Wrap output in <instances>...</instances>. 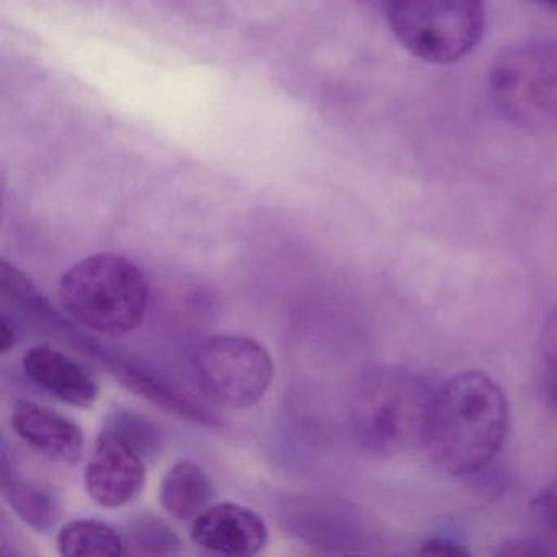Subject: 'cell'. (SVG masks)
<instances>
[{"label":"cell","mask_w":557,"mask_h":557,"mask_svg":"<svg viewBox=\"0 0 557 557\" xmlns=\"http://www.w3.org/2000/svg\"><path fill=\"white\" fill-rule=\"evenodd\" d=\"M507 429L502 387L482 371H461L436 387L422 446L443 472L461 478L491 465Z\"/></svg>","instance_id":"1"},{"label":"cell","mask_w":557,"mask_h":557,"mask_svg":"<svg viewBox=\"0 0 557 557\" xmlns=\"http://www.w3.org/2000/svg\"><path fill=\"white\" fill-rule=\"evenodd\" d=\"M435 389L409 368H371L351 393L350 425L358 446L377 458L422 446Z\"/></svg>","instance_id":"2"},{"label":"cell","mask_w":557,"mask_h":557,"mask_svg":"<svg viewBox=\"0 0 557 557\" xmlns=\"http://www.w3.org/2000/svg\"><path fill=\"white\" fill-rule=\"evenodd\" d=\"M151 299L148 276L128 257L102 252L74 263L60 283L61 308L77 324L119 337L145 321Z\"/></svg>","instance_id":"3"},{"label":"cell","mask_w":557,"mask_h":557,"mask_svg":"<svg viewBox=\"0 0 557 557\" xmlns=\"http://www.w3.org/2000/svg\"><path fill=\"white\" fill-rule=\"evenodd\" d=\"M0 282H2L0 285H2L5 298L12 305L17 306L25 315H28L37 327L44 329L48 334H53L54 337L67 342L76 347V350L86 354L87 357L99 361L128 389L146 397L156 406H161L162 409L177 413V416L185 417L200 425H208L213 420V412L201 406L190 394L178 389L174 384H169L148 368H143L141 364L135 363L128 357H123L122 354L103 347L99 342L77 331L45 299L34 282L8 260H2L0 263Z\"/></svg>","instance_id":"4"},{"label":"cell","mask_w":557,"mask_h":557,"mask_svg":"<svg viewBox=\"0 0 557 557\" xmlns=\"http://www.w3.org/2000/svg\"><path fill=\"white\" fill-rule=\"evenodd\" d=\"M384 9L407 53L435 66L458 63L484 35V0H384Z\"/></svg>","instance_id":"5"},{"label":"cell","mask_w":557,"mask_h":557,"mask_svg":"<svg viewBox=\"0 0 557 557\" xmlns=\"http://www.w3.org/2000/svg\"><path fill=\"white\" fill-rule=\"evenodd\" d=\"M488 94L502 116L521 128H557V41L505 48L488 73Z\"/></svg>","instance_id":"6"},{"label":"cell","mask_w":557,"mask_h":557,"mask_svg":"<svg viewBox=\"0 0 557 557\" xmlns=\"http://www.w3.org/2000/svg\"><path fill=\"white\" fill-rule=\"evenodd\" d=\"M198 387L211 403L249 409L262 400L275 376L272 355L247 335H214L194 355Z\"/></svg>","instance_id":"7"},{"label":"cell","mask_w":557,"mask_h":557,"mask_svg":"<svg viewBox=\"0 0 557 557\" xmlns=\"http://www.w3.org/2000/svg\"><path fill=\"white\" fill-rule=\"evenodd\" d=\"M146 458L122 436L102 426L84 472L87 494L103 508L135 500L146 485Z\"/></svg>","instance_id":"8"},{"label":"cell","mask_w":557,"mask_h":557,"mask_svg":"<svg viewBox=\"0 0 557 557\" xmlns=\"http://www.w3.org/2000/svg\"><path fill=\"white\" fill-rule=\"evenodd\" d=\"M190 537L220 556L252 557L267 546L269 527L252 508L226 502L205 508L191 521Z\"/></svg>","instance_id":"9"},{"label":"cell","mask_w":557,"mask_h":557,"mask_svg":"<svg viewBox=\"0 0 557 557\" xmlns=\"http://www.w3.org/2000/svg\"><path fill=\"white\" fill-rule=\"evenodd\" d=\"M11 423L18 438L45 458L61 465H77L83 459L86 445L83 429L58 410L21 400L12 409Z\"/></svg>","instance_id":"10"},{"label":"cell","mask_w":557,"mask_h":557,"mask_svg":"<svg viewBox=\"0 0 557 557\" xmlns=\"http://www.w3.org/2000/svg\"><path fill=\"white\" fill-rule=\"evenodd\" d=\"M22 368L37 386L70 406L89 409L99 399L92 374L57 348L32 347L22 358Z\"/></svg>","instance_id":"11"},{"label":"cell","mask_w":557,"mask_h":557,"mask_svg":"<svg viewBox=\"0 0 557 557\" xmlns=\"http://www.w3.org/2000/svg\"><path fill=\"white\" fill-rule=\"evenodd\" d=\"M0 492L17 517L38 533H50L60 521L61 504L57 492L25 475L5 449L0 459Z\"/></svg>","instance_id":"12"},{"label":"cell","mask_w":557,"mask_h":557,"mask_svg":"<svg viewBox=\"0 0 557 557\" xmlns=\"http://www.w3.org/2000/svg\"><path fill=\"white\" fill-rule=\"evenodd\" d=\"M213 498V484L207 472L191 461L181 459L162 478L159 502L165 513L178 521H194Z\"/></svg>","instance_id":"13"},{"label":"cell","mask_w":557,"mask_h":557,"mask_svg":"<svg viewBox=\"0 0 557 557\" xmlns=\"http://www.w3.org/2000/svg\"><path fill=\"white\" fill-rule=\"evenodd\" d=\"M58 550L63 557H116L125 554V541L102 521L74 520L58 533Z\"/></svg>","instance_id":"14"},{"label":"cell","mask_w":557,"mask_h":557,"mask_svg":"<svg viewBox=\"0 0 557 557\" xmlns=\"http://www.w3.org/2000/svg\"><path fill=\"white\" fill-rule=\"evenodd\" d=\"M125 554L133 556H169L181 550L175 531L159 517L136 518L129 523L125 537Z\"/></svg>","instance_id":"15"},{"label":"cell","mask_w":557,"mask_h":557,"mask_svg":"<svg viewBox=\"0 0 557 557\" xmlns=\"http://www.w3.org/2000/svg\"><path fill=\"white\" fill-rule=\"evenodd\" d=\"M107 429L122 436L123 440L135 446L146 459L154 458L161 449V433L154 423L133 410L119 409L110 413L107 419Z\"/></svg>","instance_id":"16"},{"label":"cell","mask_w":557,"mask_h":557,"mask_svg":"<svg viewBox=\"0 0 557 557\" xmlns=\"http://www.w3.org/2000/svg\"><path fill=\"white\" fill-rule=\"evenodd\" d=\"M540 360L547 397L557 406V306L544 321L540 338Z\"/></svg>","instance_id":"17"},{"label":"cell","mask_w":557,"mask_h":557,"mask_svg":"<svg viewBox=\"0 0 557 557\" xmlns=\"http://www.w3.org/2000/svg\"><path fill=\"white\" fill-rule=\"evenodd\" d=\"M533 508L543 523L549 527L554 533H557V481L544 487L534 497Z\"/></svg>","instance_id":"18"},{"label":"cell","mask_w":557,"mask_h":557,"mask_svg":"<svg viewBox=\"0 0 557 557\" xmlns=\"http://www.w3.org/2000/svg\"><path fill=\"white\" fill-rule=\"evenodd\" d=\"M420 553L446 557H461L469 554L465 546L456 543L455 540H448V537H433V540L425 541Z\"/></svg>","instance_id":"19"},{"label":"cell","mask_w":557,"mask_h":557,"mask_svg":"<svg viewBox=\"0 0 557 557\" xmlns=\"http://www.w3.org/2000/svg\"><path fill=\"white\" fill-rule=\"evenodd\" d=\"M17 344V331L8 318H2V354H8Z\"/></svg>","instance_id":"20"},{"label":"cell","mask_w":557,"mask_h":557,"mask_svg":"<svg viewBox=\"0 0 557 557\" xmlns=\"http://www.w3.org/2000/svg\"><path fill=\"white\" fill-rule=\"evenodd\" d=\"M544 4L550 5V8L557 9V0H540Z\"/></svg>","instance_id":"21"}]
</instances>
